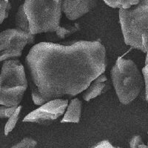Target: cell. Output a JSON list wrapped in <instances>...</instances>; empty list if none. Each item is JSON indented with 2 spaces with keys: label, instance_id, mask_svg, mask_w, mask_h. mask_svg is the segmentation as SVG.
Here are the masks:
<instances>
[{
  "label": "cell",
  "instance_id": "603a6c76",
  "mask_svg": "<svg viewBox=\"0 0 148 148\" xmlns=\"http://www.w3.org/2000/svg\"><path fill=\"white\" fill-rule=\"evenodd\" d=\"M147 55H146V59H145V64H148V51H147Z\"/></svg>",
  "mask_w": 148,
  "mask_h": 148
},
{
  "label": "cell",
  "instance_id": "8992f818",
  "mask_svg": "<svg viewBox=\"0 0 148 148\" xmlns=\"http://www.w3.org/2000/svg\"><path fill=\"white\" fill-rule=\"evenodd\" d=\"M34 41L35 35L17 28L0 32V62L19 58L25 47Z\"/></svg>",
  "mask_w": 148,
  "mask_h": 148
},
{
  "label": "cell",
  "instance_id": "2e32d148",
  "mask_svg": "<svg viewBox=\"0 0 148 148\" xmlns=\"http://www.w3.org/2000/svg\"><path fill=\"white\" fill-rule=\"evenodd\" d=\"M18 106L7 107L0 105V119H8L15 112Z\"/></svg>",
  "mask_w": 148,
  "mask_h": 148
},
{
  "label": "cell",
  "instance_id": "8fae6325",
  "mask_svg": "<svg viewBox=\"0 0 148 148\" xmlns=\"http://www.w3.org/2000/svg\"><path fill=\"white\" fill-rule=\"evenodd\" d=\"M15 25L16 28L22 30L24 32L31 34L28 18H27V15H26L25 10H24L23 4H22L18 7V10L16 11L15 16Z\"/></svg>",
  "mask_w": 148,
  "mask_h": 148
},
{
  "label": "cell",
  "instance_id": "5bb4252c",
  "mask_svg": "<svg viewBox=\"0 0 148 148\" xmlns=\"http://www.w3.org/2000/svg\"><path fill=\"white\" fill-rule=\"evenodd\" d=\"M79 30V25L77 23L73 25H67L65 26H59L56 30V34L59 39H64L68 36H71Z\"/></svg>",
  "mask_w": 148,
  "mask_h": 148
},
{
  "label": "cell",
  "instance_id": "e0dca14e",
  "mask_svg": "<svg viewBox=\"0 0 148 148\" xmlns=\"http://www.w3.org/2000/svg\"><path fill=\"white\" fill-rule=\"evenodd\" d=\"M10 10L7 4L3 0H0V25L4 22L8 16V12Z\"/></svg>",
  "mask_w": 148,
  "mask_h": 148
},
{
  "label": "cell",
  "instance_id": "d4e9b609",
  "mask_svg": "<svg viewBox=\"0 0 148 148\" xmlns=\"http://www.w3.org/2000/svg\"><path fill=\"white\" fill-rule=\"evenodd\" d=\"M147 146H148V142H147Z\"/></svg>",
  "mask_w": 148,
  "mask_h": 148
},
{
  "label": "cell",
  "instance_id": "9a60e30c",
  "mask_svg": "<svg viewBox=\"0 0 148 148\" xmlns=\"http://www.w3.org/2000/svg\"><path fill=\"white\" fill-rule=\"evenodd\" d=\"M37 141L30 137H25L10 148H36Z\"/></svg>",
  "mask_w": 148,
  "mask_h": 148
},
{
  "label": "cell",
  "instance_id": "9c48e42d",
  "mask_svg": "<svg viewBox=\"0 0 148 148\" xmlns=\"http://www.w3.org/2000/svg\"><path fill=\"white\" fill-rule=\"evenodd\" d=\"M108 79L104 74H101L91 82L87 89L83 92V99L86 101L96 99L108 90Z\"/></svg>",
  "mask_w": 148,
  "mask_h": 148
},
{
  "label": "cell",
  "instance_id": "7a4b0ae2",
  "mask_svg": "<svg viewBox=\"0 0 148 148\" xmlns=\"http://www.w3.org/2000/svg\"><path fill=\"white\" fill-rule=\"evenodd\" d=\"M125 43L143 53L148 51V0L119 11Z\"/></svg>",
  "mask_w": 148,
  "mask_h": 148
},
{
  "label": "cell",
  "instance_id": "ac0fdd59",
  "mask_svg": "<svg viewBox=\"0 0 148 148\" xmlns=\"http://www.w3.org/2000/svg\"><path fill=\"white\" fill-rule=\"evenodd\" d=\"M142 76L145 87V99L148 102V64H145V67L142 68Z\"/></svg>",
  "mask_w": 148,
  "mask_h": 148
},
{
  "label": "cell",
  "instance_id": "7c38bea8",
  "mask_svg": "<svg viewBox=\"0 0 148 148\" xmlns=\"http://www.w3.org/2000/svg\"><path fill=\"white\" fill-rule=\"evenodd\" d=\"M22 107L21 105H18L17 107L16 110H15L13 115L11 116H10L8 119V121L5 124V128H4V133H5V136H8L12 131L15 128L17 122H18V119L20 118V114L21 112H22Z\"/></svg>",
  "mask_w": 148,
  "mask_h": 148
},
{
  "label": "cell",
  "instance_id": "277c9868",
  "mask_svg": "<svg viewBox=\"0 0 148 148\" xmlns=\"http://www.w3.org/2000/svg\"><path fill=\"white\" fill-rule=\"evenodd\" d=\"M23 7L34 35L56 32L60 26L62 0H25Z\"/></svg>",
  "mask_w": 148,
  "mask_h": 148
},
{
  "label": "cell",
  "instance_id": "52a82bcc",
  "mask_svg": "<svg viewBox=\"0 0 148 148\" xmlns=\"http://www.w3.org/2000/svg\"><path fill=\"white\" fill-rule=\"evenodd\" d=\"M67 99H56L39 105L24 118L23 122L48 125L63 116L68 104Z\"/></svg>",
  "mask_w": 148,
  "mask_h": 148
},
{
  "label": "cell",
  "instance_id": "5b68a950",
  "mask_svg": "<svg viewBox=\"0 0 148 148\" xmlns=\"http://www.w3.org/2000/svg\"><path fill=\"white\" fill-rule=\"evenodd\" d=\"M0 105H20L28 86L27 73L23 64L18 59L5 61L0 70Z\"/></svg>",
  "mask_w": 148,
  "mask_h": 148
},
{
  "label": "cell",
  "instance_id": "4fadbf2b",
  "mask_svg": "<svg viewBox=\"0 0 148 148\" xmlns=\"http://www.w3.org/2000/svg\"><path fill=\"white\" fill-rule=\"evenodd\" d=\"M106 5L113 8L127 9L137 5L139 0H103Z\"/></svg>",
  "mask_w": 148,
  "mask_h": 148
},
{
  "label": "cell",
  "instance_id": "6da1fadb",
  "mask_svg": "<svg viewBox=\"0 0 148 148\" xmlns=\"http://www.w3.org/2000/svg\"><path fill=\"white\" fill-rule=\"evenodd\" d=\"M106 67V50L99 40L35 45L25 58L33 101L39 106L56 99L73 97L104 73Z\"/></svg>",
  "mask_w": 148,
  "mask_h": 148
},
{
  "label": "cell",
  "instance_id": "30bf717a",
  "mask_svg": "<svg viewBox=\"0 0 148 148\" xmlns=\"http://www.w3.org/2000/svg\"><path fill=\"white\" fill-rule=\"evenodd\" d=\"M82 104L81 100L75 98L68 103L62 123H79L81 119Z\"/></svg>",
  "mask_w": 148,
  "mask_h": 148
},
{
  "label": "cell",
  "instance_id": "7402d4cb",
  "mask_svg": "<svg viewBox=\"0 0 148 148\" xmlns=\"http://www.w3.org/2000/svg\"><path fill=\"white\" fill-rule=\"evenodd\" d=\"M3 1L5 2V3L7 4V5L8 6L9 8H11V5H10V0H3Z\"/></svg>",
  "mask_w": 148,
  "mask_h": 148
},
{
  "label": "cell",
  "instance_id": "44dd1931",
  "mask_svg": "<svg viewBox=\"0 0 148 148\" xmlns=\"http://www.w3.org/2000/svg\"><path fill=\"white\" fill-rule=\"evenodd\" d=\"M138 148H148V146L147 145H145V144H141V145H140L138 147Z\"/></svg>",
  "mask_w": 148,
  "mask_h": 148
},
{
  "label": "cell",
  "instance_id": "d6986e66",
  "mask_svg": "<svg viewBox=\"0 0 148 148\" xmlns=\"http://www.w3.org/2000/svg\"><path fill=\"white\" fill-rule=\"evenodd\" d=\"M143 140L141 136L139 135H136L130 141V148H138L140 145L143 144Z\"/></svg>",
  "mask_w": 148,
  "mask_h": 148
},
{
  "label": "cell",
  "instance_id": "484cf974",
  "mask_svg": "<svg viewBox=\"0 0 148 148\" xmlns=\"http://www.w3.org/2000/svg\"><path fill=\"white\" fill-rule=\"evenodd\" d=\"M147 133H148V132H147Z\"/></svg>",
  "mask_w": 148,
  "mask_h": 148
},
{
  "label": "cell",
  "instance_id": "cb8c5ba5",
  "mask_svg": "<svg viewBox=\"0 0 148 148\" xmlns=\"http://www.w3.org/2000/svg\"><path fill=\"white\" fill-rule=\"evenodd\" d=\"M0 92H1V78H0Z\"/></svg>",
  "mask_w": 148,
  "mask_h": 148
},
{
  "label": "cell",
  "instance_id": "ba28073f",
  "mask_svg": "<svg viewBox=\"0 0 148 148\" xmlns=\"http://www.w3.org/2000/svg\"><path fill=\"white\" fill-rule=\"evenodd\" d=\"M98 0H62V11L69 20L81 18L94 9Z\"/></svg>",
  "mask_w": 148,
  "mask_h": 148
},
{
  "label": "cell",
  "instance_id": "ffe728a7",
  "mask_svg": "<svg viewBox=\"0 0 148 148\" xmlns=\"http://www.w3.org/2000/svg\"><path fill=\"white\" fill-rule=\"evenodd\" d=\"M92 148H121L119 147H115L108 140H103L100 141L98 144H96L95 146L92 147Z\"/></svg>",
  "mask_w": 148,
  "mask_h": 148
},
{
  "label": "cell",
  "instance_id": "3957f363",
  "mask_svg": "<svg viewBox=\"0 0 148 148\" xmlns=\"http://www.w3.org/2000/svg\"><path fill=\"white\" fill-rule=\"evenodd\" d=\"M110 74L113 88L121 104H130L138 97L143 88L144 79L133 60L119 57Z\"/></svg>",
  "mask_w": 148,
  "mask_h": 148
}]
</instances>
